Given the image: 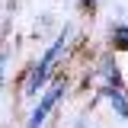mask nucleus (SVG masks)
<instances>
[{
    "instance_id": "f257e3e1",
    "label": "nucleus",
    "mask_w": 128,
    "mask_h": 128,
    "mask_svg": "<svg viewBox=\"0 0 128 128\" xmlns=\"http://www.w3.org/2000/svg\"><path fill=\"white\" fill-rule=\"evenodd\" d=\"M64 45H67V32H64V35H58V38H54V45L48 48L45 51V58H42V61L35 64V70H32L29 74V83H26V93H35V90H38V86H42V80L48 77V67H51V64H54V58H58V54H61L64 51Z\"/></svg>"
},
{
    "instance_id": "f03ea898",
    "label": "nucleus",
    "mask_w": 128,
    "mask_h": 128,
    "mask_svg": "<svg viewBox=\"0 0 128 128\" xmlns=\"http://www.w3.org/2000/svg\"><path fill=\"white\" fill-rule=\"evenodd\" d=\"M61 93H64V83L58 80V83H54V86H51V90L42 96V102H38V106H35V112L29 115V125H26V128H38V125H42V118H45V115H48V109L58 102V96H61Z\"/></svg>"
},
{
    "instance_id": "7ed1b4c3",
    "label": "nucleus",
    "mask_w": 128,
    "mask_h": 128,
    "mask_svg": "<svg viewBox=\"0 0 128 128\" xmlns=\"http://www.w3.org/2000/svg\"><path fill=\"white\" fill-rule=\"evenodd\" d=\"M106 96H109V102H112V109L118 112L122 118H128V102H125V93L118 90V86H109L106 90Z\"/></svg>"
},
{
    "instance_id": "20e7f679",
    "label": "nucleus",
    "mask_w": 128,
    "mask_h": 128,
    "mask_svg": "<svg viewBox=\"0 0 128 128\" xmlns=\"http://www.w3.org/2000/svg\"><path fill=\"white\" fill-rule=\"evenodd\" d=\"M112 38H115V45H118V48H128V26H115Z\"/></svg>"
},
{
    "instance_id": "39448f33",
    "label": "nucleus",
    "mask_w": 128,
    "mask_h": 128,
    "mask_svg": "<svg viewBox=\"0 0 128 128\" xmlns=\"http://www.w3.org/2000/svg\"><path fill=\"white\" fill-rule=\"evenodd\" d=\"M83 3H93V0H83Z\"/></svg>"
}]
</instances>
